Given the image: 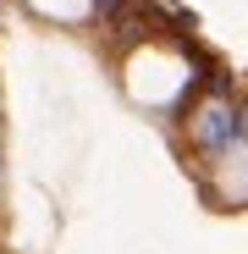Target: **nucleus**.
<instances>
[{
  "label": "nucleus",
  "mask_w": 248,
  "mask_h": 254,
  "mask_svg": "<svg viewBox=\"0 0 248 254\" xmlns=\"http://www.w3.org/2000/svg\"><path fill=\"white\" fill-rule=\"evenodd\" d=\"M33 6L45 11V17H61V22H72V17H83V11H89L94 0H33Z\"/></svg>",
  "instance_id": "obj_2"
},
{
  "label": "nucleus",
  "mask_w": 248,
  "mask_h": 254,
  "mask_svg": "<svg viewBox=\"0 0 248 254\" xmlns=\"http://www.w3.org/2000/svg\"><path fill=\"white\" fill-rule=\"evenodd\" d=\"M133 72H149V83H133V94H138V100H171V94L182 89V66H177V61H165L160 50H144Z\"/></svg>",
  "instance_id": "obj_1"
}]
</instances>
